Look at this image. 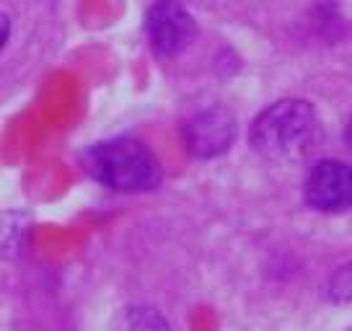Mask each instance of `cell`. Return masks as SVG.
Wrapping results in <instances>:
<instances>
[{"mask_svg": "<svg viewBox=\"0 0 352 331\" xmlns=\"http://www.w3.org/2000/svg\"><path fill=\"white\" fill-rule=\"evenodd\" d=\"M316 137V114L308 101L283 99L270 104L252 122L249 140L270 161H298L311 150Z\"/></svg>", "mask_w": 352, "mask_h": 331, "instance_id": "1", "label": "cell"}, {"mask_svg": "<svg viewBox=\"0 0 352 331\" xmlns=\"http://www.w3.org/2000/svg\"><path fill=\"white\" fill-rule=\"evenodd\" d=\"M88 174L114 192H151L164 181V168L135 137H111L86 155Z\"/></svg>", "mask_w": 352, "mask_h": 331, "instance_id": "2", "label": "cell"}, {"mask_svg": "<svg viewBox=\"0 0 352 331\" xmlns=\"http://www.w3.org/2000/svg\"><path fill=\"white\" fill-rule=\"evenodd\" d=\"M148 36L161 57L179 55L195 36V19L179 0H155L148 11Z\"/></svg>", "mask_w": 352, "mask_h": 331, "instance_id": "3", "label": "cell"}, {"mask_svg": "<svg viewBox=\"0 0 352 331\" xmlns=\"http://www.w3.org/2000/svg\"><path fill=\"white\" fill-rule=\"evenodd\" d=\"M236 135V119L226 106H210L192 117L184 127V143L195 158H215L226 153Z\"/></svg>", "mask_w": 352, "mask_h": 331, "instance_id": "4", "label": "cell"}, {"mask_svg": "<svg viewBox=\"0 0 352 331\" xmlns=\"http://www.w3.org/2000/svg\"><path fill=\"white\" fill-rule=\"evenodd\" d=\"M352 199L350 166L342 161H321L306 181V202L319 212H344Z\"/></svg>", "mask_w": 352, "mask_h": 331, "instance_id": "5", "label": "cell"}, {"mask_svg": "<svg viewBox=\"0 0 352 331\" xmlns=\"http://www.w3.org/2000/svg\"><path fill=\"white\" fill-rule=\"evenodd\" d=\"M8 34H11V21H8V16H6V13H0V49L6 47Z\"/></svg>", "mask_w": 352, "mask_h": 331, "instance_id": "6", "label": "cell"}]
</instances>
